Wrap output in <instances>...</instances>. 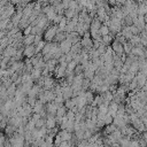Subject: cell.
<instances>
[{
	"label": "cell",
	"instance_id": "obj_1",
	"mask_svg": "<svg viewBox=\"0 0 147 147\" xmlns=\"http://www.w3.org/2000/svg\"><path fill=\"white\" fill-rule=\"evenodd\" d=\"M57 31H59V30H57V28H56V26H51V28H48V29L46 30L45 34H44L45 40H47V41L53 40V39L55 38V36H56Z\"/></svg>",
	"mask_w": 147,
	"mask_h": 147
},
{
	"label": "cell",
	"instance_id": "obj_2",
	"mask_svg": "<svg viewBox=\"0 0 147 147\" xmlns=\"http://www.w3.org/2000/svg\"><path fill=\"white\" fill-rule=\"evenodd\" d=\"M71 47H72V42L69 40V39H64L63 41L60 42V49L62 51V53L67 54L71 51Z\"/></svg>",
	"mask_w": 147,
	"mask_h": 147
},
{
	"label": "cell",
	"instance_id": "obj_3",
	"mask_svg": "<svg viewBox=\"0 0 147 147\" xmlns=\"http://www.w3.org/2000/svg\"><path fill=\"white\" fill-rule=\"evenodd\" d=\"M113 51L115 53H117V54H122L124 52V46L122 45V42H119L118 40H116L113 44Z\"/></svg>",
	"mask_w": 147,
	"mask_h": 147
},
{
	"label": "cell",
	"instance_id": "obj_4",
	"mask_svg": "<svg viewBox=\"0 0 147 147\" xmlns=\"http://www.w3.org/2000/svg\"><path fill=\"white\" fill-rule=\"evenodd\" d=\"M36 53H37V51H36V47H34L33 45H29V46H26L25 49H24V55L28 56V57H32Z\"/></svg>",
	"mask_w": 147,
	"mask_h": 147
},
{
	"label": "cell",
	"instance_id": "obj_5",
	"mask_svg": "<svg viewBox=\"0 0 147 147\" xmlns=\"http://www.w3.org/2000/svg\"><path fill=\"white\" fill-rule=\"evenodd\" d=\"M34 39H36V34H28V36H25L24 37V39H23V42L25 44V46H29V45H32L33 42H34Z\"/></svg>",
	"mask_w": 147,
	"mask_h": 147
},
{
	"label": "cell",
	"instance_id": "obj_6",
	"mask_svg": "<svg viewBox=\"0 0 147 147\" xmlns=\"http://www.w3.org/2000/svg\"><path fill=\"white\" fill-rule=\"evenodd\" d=\"M67 24H68V22H67V17H65V16H62L61 21L59 22V28H60V30H61V31H64L65 28H67Z\"/></svg>",
	"mask_w": 147,
	"mask_h": 147
},
{
	"label": "cell",
	"instance_id": "obj_7",
	"mask_svg": "<svg viewBox=\"0 0 147 147\" xmlns=\"http://www.w3.org/2000/svg\"><path fill=\"white\" fill-rule=\"evenodd\" d=\"M109 31H110V29L106 25V24H103V25H101V28H100V34L103 37V36H107V34H109Z\"/></svg>",
	"mask_w": 147,
	"mask_h": 147
},
{
	"label": "cell",
	"instance_id": "obj_8",
	"mask_svg": "<svg viewBox=\"0 0 147 147\" xmlns=\"http://www.w3.org/2000/svg\"><path fill=\"white\" fill-rule=\"evenodd\" d=\"M65 107H59V109H57V113H56V115H57V117H64V115H65Z\"/></svg>",
	"mask_w": 147,
	"mask_h": 147
},
{
	"label": "cell",
	"instance_id": "obj_9",
	"mask_svg": "<svg viewBox=\"0 0 147 147\" xmlns=\"http://www.w3.org/2000/svg\"><path fill=\"white\" fill-rule=\"evenodd\" d=\"M46 125H47L48 127H53V126L55 125V118H53L52 116L48 117V119L46 121Z\"/></svg>",
	"mask_w": 147,
	"mask_h": 147
},
{
	"label": "cell",
	"instance_id": "obj_10",
	"mask_svg": "<svg viewBox=\"0 0 147 147\" xmlns=\"http://www.w3.org/2000/svg\"><path fill=\"white\" fill-rule=\"evenodd\" d=\"M110 40H111V37H110L109 34L103 36V37H102V39H101V41H102L103 44H106V45H108V44L110 42Z\"/></svg>",
	"mask_w": 147,
	"mask_h": 147
},
{
	"label": "cell",
	"instance_id": "obj_11",
	"mask_svg": "<svg viewBox=\"0 0 147 147\" xmlns=\"http://www.w3.org/2000/svg\"><path fill=\"white\" fill-rule=\"evenodd\" d=\"M85 98H86L87 103H91V102L93 101V95H92L91 92H86V93H85Z\"/></svg>",
	"mask_w": 147,
	"mask_h": 147
},
{
	"label": "cell",
	"instance_id": "obj_12",
	"mask_svg": "<svg viewBox=\"0 0 147 147\" xmlns=\"http://www.w3.org/2000/svg\"><path fill=\"white\" fill-rule=\"evenodd\" d=\"M116 2H117V5H124L126 2V0H116Z\"/></svg>",
	"mask_w": 147,
	"mask_h": 147
},
{
	"label": "cell",
	"instance_id": "obj_13",
	"mask_svg": "<svg viewBox=\"0 0 147 147\" xmlns=\"http://www.w3.org/2000/svg\"><path fill=\"white\" fill-rule=\"evenodd\" d=\"M146 1H147V0H146Z\"/></svg>",
	"mask_w": 147,
	"mask_h": 147
}]
</instances>
